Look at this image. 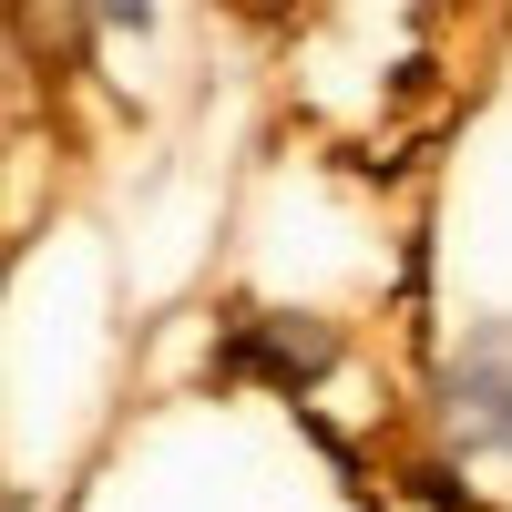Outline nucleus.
Masks as SVG:
<instances>
[{
    "instance_id": "obj_1",
    "label": "nucleus",
    "mask_w": 512,
    "mask_h": 512,
    "mask_svg": "<svg viewBox=\"0 0 512 512\" xmlns=\"http://www.w3.org/2000/svg\"><path fill=\"white\" fill-rule=\"evenodd\" d=\"M441 420H451V441H472V451H512V318L472 328L451 349L441 369Z\"/></svg>"
},
{
    "instance_id": "obj_2",
    "label": "nucleus",
    "mask_w": 512,
    "mask_h": 512,
    "mask_svg": "<svg viewBox=\"0 0 512 512\" xmlns=\"http://www.w3.org/2000/svg\"><path fill=\"white\" fill-rule=\"evenodd\" d=\"M93 11H103L113 31H154V0H93Z\"/></svg>"
}]
</instances>
